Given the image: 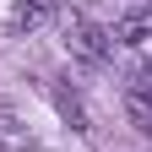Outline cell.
<instances>
[{"instance_id":"6da1fadb","label":"cell","mask_w":152,"mask_h":152,"mask_svg":"<svg viewBox=\"0 0 152 152\" xmlns=\"http://www.w3.org/2000/svg\"><path fill=\"white\" fill-rule=\"evenodd\" d=\"M65 44H71V54H76V60H87V65H103L109 54H114L109 27L87 22V16H71V22H65Z\"/></svg>"},{"instance_id":"7a4b0ae2","label":"cell","mask_w":152,"mask_h":152,"mask_svg":"<svg viewBox=\"0 0 152 152\" xmlns=\"http://www.w3.org/2000/svg\"><path fill=\"white\" fill-rule=\"evenodd\" d=\"M114 44H152V6H130L125 16H114V27H109Z\"/></svg>"},{"instance_id":"3957f363","label":"cell","mask_w":152,"mask_h":152,"mask_svg":"<svg viewBox=\"0 0 152 152\" xmlns=\"http://www.w3.org/2000/svg\"><path fill=\"white\" fill-rule=\"evenodd\" d=\"M33 147L38 141H33V130L22 125V114L0 98V152H33Z\"/></svg>"},{"instance_id":"277c9868","label":"cell","mask_w":152,"mask_h":152,"mask_svg":"<svg viewBox=\"0 0 152 152\" xmlns=\"http://www.w3.org/2000/svg\"><path fill=\"white\" fill-rule=\"evenodd\" d=\"M54 109H60V120L71 125V130H92V114H87V103H82V92H71L65 82H54Z\"/></svg>"},{"instance_id":"5b68a950","label":"cell","mask_w":152,"mask_h":152,"mask_svg":"<svg viewBox=\"0 0 152 152\" xmlns=\"http://www.w3.org/2000/svg\"><path fill=\"white\" fill-rule=\"evenodd\" d=\"M44 0H16V6H11V33H27V27H38V22H44Z\"/></svg>"},{"instance_id":"8992f818","label":"cell","mask_w":152,"mask_h":152,"mask_svg":"<svg viewBox=\"0 0 152 152\" xmlns=\"http://www.w3.org/2000/svg\"><path fill=\"white\" fill-rule=\"evenodd\" d=\"M125 98H147V103H152V60H141L136 71H130V82H125Z\"/></svg>"},{"instance_id":"52a82bcc","label":"cell","mask_w":152,"mask_h":152,"mask_svg":"<svg viewBox=\"0 0 152 152\" xmlns=\"http://www.w3.org/2000/svg\"><path fill=\"white\" fill-rule=\"evenodd\" d=\"M125 114L136 120V130H141V136H152V103H147V98H125Z\"/></svg>"}]
</instances>
